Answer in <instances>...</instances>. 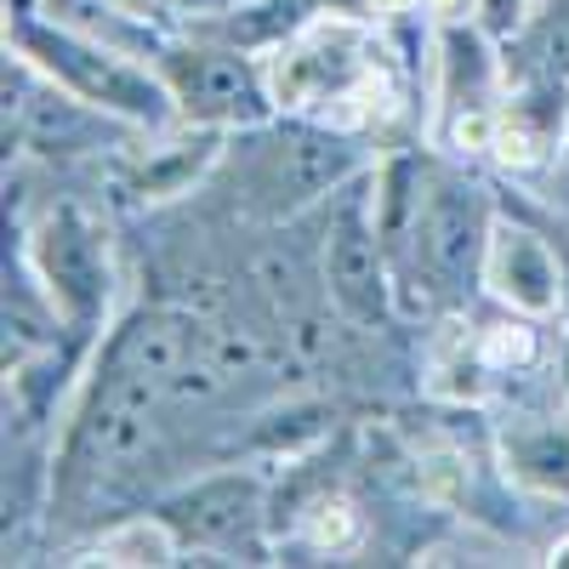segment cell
I'll return each instance as SVG.
<instances>
[{"label":"cell","mask_w":569,"mask_h":569,"mask_svg":"<svg viewBox=\"0 0 569 569\" xmlns=\"http://www.w3.org/2000/svg\"><path fill=\"white\" fill-rule=\"evenodd\" d=\"M268 86L279 114H302L325 126H365L376 114H388V80L382 63L370 52V29L353 12L308 18L273 46L268 58Z\"/></svg>","instance_id":"1"},{"label":"cell","mask_w":569,"mask_h":569,"mask_svg":"<svg viewBox=\"0 0 569 569\" xmlns=\"http://www.w3.org/2000/svg\"><path fill=\"white\" fill-rule=\"evenodd\" d=\"M228 166H240V194L246 211L262 222H297L313 217V206H325L342 182H353L359 171H370V160L353 149V137L342 126L325 120H262L251 131H240L222 149Z\"/></svg>","instance_id":"2"},{"label":"cell","mask_w":569,"mask_h":569,"mask_svg":"<svg viewBox=\"0 0 569 569\" xmlns=\"http://www.w3.org/2000/svg\"><path fill=\"white\" fill-rule=\"evenodd\" d=\"M496 200L479 177L456 166H421L405 222L388 233L393 268L421 273V291L456 302L472 284H485V251L496 233Z\"/></svg>","instance_id":"3"},{"label":"cell","mask_w":569,"mask_h":569,"mask_svg":"<svg viewBox=\"0 0 569 569\" xmlns=\"http://www.w3.org/2000/svg\"><path fill=\"white\" fill-rule=\"evenodd\" d=\"M7 46L23 52L29 63H40L52 80H63L69 91H80L86 103L120 114L137 131L177 126V103L154 63H131L137 52L86 34V29H69L52 12H34V0H18V12L7 18Z\"/></svg>","instance_id":"4"},{"label":"cell","mask_w":569,"mask_h":569,"mask_svg":"<svg viewBox=\"0 0 569 569\" xmlns=\"http://www.w3.org/2000/svg\"><path fill=\"white\" fill-rule=\"evenodd\" d=\"M319 273L325 302L359 330H382L393 319V257L376 217V166L342 182L319 206Z\"/></svg>","instance_id":"5"},{"label":"cell","mask_w":569,"mask_h":569,"mask_svg":"<svg viewBox=\"0 0 569 569\" xmlns=\"http://www.w3.org/2000/svg\"><path fill=\"white\" fill-rule=\"evenodd\" d=\"M160 512L177 530L188 563H268L273 507L268 479L251 467H217L206 479H188L160 501Z\"/></svg>","instance_id":"6"},{"label":"cell","mask_w":569,"mask_h":569,"mask_svg":"<svg viewBox=\"0 0 569 569\" xmlns=\"http://www.w3.org/2000/svg\"><path fill=\"white\" fill-rule=\"evenodd\" d=\"M154 69L177 103V120L188 126H211V131H251L279 114L268 63L251 58L233 40H166L154 52Z\"/></svg>","instance_id":"7"},{"label":"cell","mask_w":569,"mask_h":569,"mask_svg":"<svg viewBox=\"0 0 569 569\" xmlns=\"http://www.w3.org/2000/svg\"><path fill=\"white\" fill-rule=\"evenodd\" d=\"M23 268L34 273V284L52 308L63 313L69 330L91 337L109 319V297H114V268H109V240L80 206H46L18 246Z\"/></svg>","instance_id":"8"},{"label":"cell","mask_w":569,"mask_h":569,"mask_svg":"<svg viewBox=\"0 0 569 569\" xmlns=\"http://www.w3.org/2000/svg\"><path fill=\"white\" fill-rule=\"evenodd\" d=\"M120 114L86 103L80 91L52 80L40 63L7 46V149L46 154V160H74V154H103L109 137H126Z\"/></svg>","instance_id":"9"},{"label":"cell","mask_w":569,"mask_h":569,"mask_svg":"<svg viewBox=\"0 0 569 569\" xmlns=\"http://www.w3.org/2000/svg\"><path fill=\"white\" fill-rule=\"evenodd\" d=\"M485 291L525 319H558L569 302V273L552 251V240L530 222H512L507 211L496 217L490 251H485Z\"/></svg>","instance_id":"10"},{"label":"cell","mask_w":569,"mask_h":569,"mask_svg":"<svg viewBox=\"0 0 569 569\" xmlns=\"http://www.w3.org/2000/svg\"><path fill=\"white\" fill-rule=\"evenodd\" d=\"M501 472L541 501H569V416L552 410H518L496 433Z\"/></svg>","instance_id":"11"},{"label":"cell","mask_w":569,"mask_h":569,"mask_svg":"<svg viewBox=\"0 0 569 569\" xmlns=\"http://www.w3.org/2000/svg\"><path fill=\"white\" fill-rule=\"evenodd\" d=\"M69 563H109V569H166V563H182V541L177 530L166 525V512H131L120 525L98 530Z\"/></svg>","instance_id":"12"},{"label":"cell","mask_w":569,"mask_h":569,"mask_svg":"<svg viewBox=\"0 0 569 569\" xmlns=\"http://www.w3.org/2000/svg\"><path fill=\"white\" fill-rule=\"evenodd\" d=\"M297 536L313 547V552H330V558H348L365 547V512L348 490H319L297 507Z\"/></svg>","instance_id":"13"},{"label":"cell","mask_w":569,"mask_h":569,"mask_svg":"<svg viewBox=\"0 0 569 569\" xmlns=\"http://www.w3.org/2000/svg\"><path fill=\"white\" fill-rule=\"evenodd\" d=\"M541 319H525V313H512L501 325H485L479 330V353H485V370L496 376H512V370H530L536 365V348H541Z\"/></svg>","instance_id":"14"},{"label":"cell","mask_w":569,"mask_h":569,"mask_svg":"<svg viewBox=\"0 0 569 569\" xmlns=\"http://www.w3.org/2000/svg\"><path fill=\"white\" fill-rule=\"evenodd\" d=\"M530 12H536V0H479V29L496 40H512L530 23Z\"/></svg>","instance_id":"15"},{"label":"cell","mask_w":569,"mask_h":569,"mask_svg":"<svg viewBox=\"0 0 569 569\" xmlns=\"http://www.w3.org/2000/svg\"><path fill=\"white\" fill-rule=\"evenodd\" d=\"M427 18L439 29H456V23H479V0H427Z\"/></svg>","instance_id":"16"},{"label":"cell","mask_w":569,"mask_h":569,"mask_svg":"<svg viewBox=\"0 0 569 569\" xmlns=\"http://www.w3.org/2000/svg\"><path fill=\"white\" fill-rule=\"evenodd\" d=\"M114 7H120L131 23H142V29H149V23H160V18H166V7H171V0H114Z\"/></svg>","instance_id":"17"},{"label":"cell","mask_w":569,"mask_h":569,"mask_svg":"<svg viewBox=\"0 0 569 569\" xmlns=\"http://www.w3.org/2000/svg\"><path fill=\"white\" fill-rule=\"evenodd\" d=\"M541 563H563V569H569V536H558V541L547 547V558H541Z\"/></svg>","instance_id":"18"},{"label":"cell","mask_w":569,"mask_h":569,"mask_svg":"<svg viewBox=\"0 0 569 569\" xmlns=\"http://www.w3.org/2000/svg\"><path fill=\"white\" fill-rule=\"evenodd\" d=\"M558 388H563V399H569V337H563V348H558Z\"/></svg>","instance_id":"19"},{"label":"cell","mask_w":569,"mask_h":569,"mask_svg":"<svg viewBox=\"0 0 569 569\" xmlns=\"http://www.w3.org/2000/svg\"><path fill=\"white\" fill-rule=\"evenodd\" d=\"M558 166H569V109H563V137H558Z\"/></svg>","instance_id":"20"}]
</instances>
